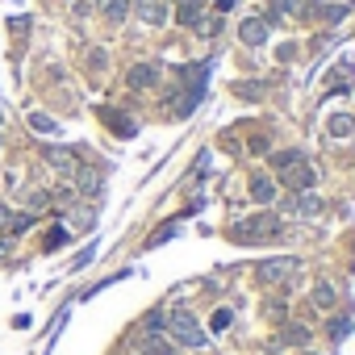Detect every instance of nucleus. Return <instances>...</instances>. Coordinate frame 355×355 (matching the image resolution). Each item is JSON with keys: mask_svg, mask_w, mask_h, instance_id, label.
Instances as JSON below:
<instances>
[{"mask_svg": "<svg viewBox=\"0 0 355 355\" xmlns=\"http://www.w3.org/2000/svg\"><path fill=\"white\" fill-rule=\"evenodd\" d=\"M163 326H167L171 343H180V347H205V330H201V322L193 318V309H171Z\"/></svg>", "mask_w": 355, "mask_h": 355, "instance_id": "obj_1", "label": "nucleus"}, {"mask_svg": "<svg viewBox=\"0 0 355 355\" xmlns=\"http://www.w3.org/2000/svg\"><path fill=\"white\" fill-rule=\"evenodd\" d=\"M272 234H280V218L276 214H255V218H247V222H234L230 226V239L234 243H263V239H272Z\"/></svg>", "mask_w": 355, "mask_h": 355, "instance_id": "obj_2", "label": "nucleus"}, {"mask_svg": "<svg viewBox=\"0 0 355 355\" xmlns=\"http://www.w3.org/2000/svg\"><path fill=\"white\" fill-rule=\"evenodd\" d=\"M280 180H284L293 193H309L313 180H318V171L309 167V159H293L288 167H280Z\"/></svg>", "mask_w": 355, "mask_h": 355, "instance_id": "obj_3", "label": "nucleus"}, {"mask_svg": "<svg viewBox=\"0 0 355 355\" xmlns=\"http://www.w3.org/2000/svg\"><path fill=\"white\" fill-rule=\"evenodd\" d=\"M297 268H301V259H293V255L263 259V263H259V280H263V284H284L288 276H297Z\"/></svg>", "mask_w": 355, "mask_h": 355, "instance_id": "obj_4", "label": "nucleus"}, {"mask_svg": "<svg viewBox=\"0 0 355 355\" xmlns=\"http://www.w3.org/2000/svg\"><path fill=\"white\" fill-rule=\"evenodd\" d=\"M134 347H138V355H175V347L163 330H142Z\"/></svg>", "mask_w": 355, "mask_h": 355, "instance_id": "obj_5", "label": "nucleus"}, {"mask_svg": "<svg viewBox=\"0 0 355 355\" xmlns=\"http://www.w3.org/2000/svg\"><path fill=\"white\" fill-rule=\"evenodd\" d=\"M34 226V214H13L9 205H0V230H5L9 239H17V234H26Z\"/></svg>", "mask_w": 355, "mask_h": 355, "instance_id": "obj_6", "label": "nucleus"}, {"mask_svg": "<svg viewBox=\"0 0 355 355\" xmlns=\"http://www.w3.org/2000/svg\"><path fill=\"white\" fill-rule=\"evenodd\" d=\"M46 163H51L55 171H63V175H76V171H80V159H76V150H67V146H46Z\"/></svg>", "mask_w": 355, "mask_h": 355, "instance_id": "obj_7", "label": "nucleus"}, {"mask_svg": "<svg viewBox=\"0 0 355 355\" xmlns=\"http://www.w3.org/2000/svg\"><path fill=\"white\" fill-rule=\"evenodd\" d=\"M134 9L146 26H163L167 21V0H134Z\"/></svg>", "mask_w": 355, "mask_h": 355, "instance_id": "obj_8", "label": "nucleus"}, {"mask_svg": "<svg viewBox=\"0 0 355 355\" xmlns=\"http://www.w3.org/2000/svg\"><path fill=\"white\" fill-rule=\"evenodd\" d=\"M239 38H243L247 46H263V42H268V21H263V17H247V21L239 26Z\"/></svg>", "mask_w": 355, "mask_h": 355, "instance_id": "obj_9", "label": "nucleus"}, {"mask_svg": "<svg viewBox=\"0 0 355 355\" xmlns=\"http://www.w3.org/2000/svg\"><path fill=\"white\" fill-rule=\"evenodd\" d=\"M175 21H180V26H189V30H197V26L205 21L201 0H180V5H175Z\"/></svg>", "mask_w": 355, "mask_h": 355, "instance_id": "obj_10", "label": "nucleus"}, {"mask_svg": "<svg viewBox=\"0 0 355 355\" xmlns=\"http://www.w3.org/2000/svg\"><path fill=\"white\" fill-rule=\"evenodd\" d=\"M251 201H259V205L276 201V180L272 175H251Z\"/></svg>", "mask_w": 355, "mask_h": 355, "instance_id": "obj_11", "label": "nucleus"}, {"mask_svg": "<svg viewBox=\"0 0 355 355\" xmlns=\"http://www.w3.org/2000/svg\"><path fill=\"white\" fill-rule=\"evenodd\" d=\"M155 84H159V67H150V63L130 67V88H155Z\"/></svg>", "mask_w": 355, "mask_h": 355, "instance_id": "obj_12", "label": "nucleus"}, {"mask_svg": "<svg viewBox=\"0 0 355 355\" xmlns=\"http://www.w3.org/2000/svg\"><path fill=\"white\" fill-rule=\"evenodd\" d=\"M284 209H288V214H297V218H301V214H305V218H313L322 205H318V197H309V193H293Z\"/></svg>", "mask_w": 355, "mask_h": 355, "instance_id": "obj_13", "label": "nucleus"}, {"mask_svg": "<svg viewBox=\"0 0 355 355\" xmlns=\"http://www.w3.org/2000/svg\"><path fill=\"white\" fill-rule=\"evenodd\" d=\"M326 130H330V138H351V134H355V117H351V113H334V117L326 121Z\"/></svg>", "mask_w": 355, "mask_h": 355, "instance_id": "obj_14", "label": "nucleus"}, {"mask_svg": "<svg viewBox=\"0 0 355 355\" xmlns=\"http://www.w3.org/2000/svg\"><path fill=\"white\" fill-rule=\"evenodd\" d=\"M288 343H301V347H305V343H309V330H305V326H288V330H284L280 338H272L268 347H272V351H280V347H288Z\"/></svg>", "mask_w": 355, "mask_h": 355, "instance_id": "obj_15", "label": "nucleus"}, {"mask_svg": "<svg viewBox=\"0 0 355 355\" xmlns=\"http://www.w3.org/2000/svg\"><path fill=\"white\" fill-rule=\"evenodd\" d=\"M76 180H80V193H88V197H96V193L105 189L101 171H76Z\"/></svg>", "mask_w": 355, "mask_h": 355, "instance_id": "obj_16", "label": "nucleus"}, {"mask_svg": "<svg viewBox=\"0 0 355 355\" xmlns=\"http://www.w3.org/2000/svg\"><path fill=\"white\" fill-rule=\"evenodd\" d=\"M101 9H105L109 21H121V17L130 13V0H101Z\"/></svg>", "mask_w": 355, "mask_h": 355, "instance_id": "obj_17", "label": "nucleus"}, {"mask_svg": "<svg viewBox=\"0 0 355 355\" xmlns=\"http://www.w3.org/2000/svg\"><path fill=\"white\" fill-rule=\"evenodd\" d=\"M334 301H338V293H334V284H326V280H322V284L313 288V305H322V309H330Z\"/></svg>", "mask_w": 355, "mask_h": 355, "instance_id": "obj_18", "label": "nucleus"}, {"mask_svg": "<svg viewBox=\"0 0 355 355\" xmlns=\"http://www.w3.org/2000/svg\"><path fill=\"white\" fill-rule=\"evenodd\" d=\"M105 121H109V125H113V130H117V134H121V138H130V134H134V130H138V125H134V121H130V117H117V113H109V109H105Z\"/></svg>", "mask_w": 355, "mask_h": 355, "instance_id": "obj_19", "label": "nucleus"}, {"mask_svg": "<svg viewBox=\"0 0 355 355\" xmlns=\"http://www.w3.org/2000/svg\"><path fill=\"white\" fill-rule=\"evenodd\" d=\"M30 125H34L38 134H59V121L46 117V113H30Z\"/></svg>", "mask_w": 355, "mask_h": 355, "instance_id": "obj_20", "label": "nucleus"}, {"mask_svg": "<svg viewBox=\"0 0 355 355\" xmlns=\"http://www.w3.org/2000/svg\"><path fill=\"white\" fill-rule=\"evenodd\" d=\"M67 239H71V230H67V226H55V230H46V251H59V247H67Z\"/></svg>", "mask_w": 355, "mask_h": 355, "instance_id": "obj_21", "label": "nucleus"}, {"mask_svg": "<svg viewBox=\"0 0 355 355\" xmlns=\"http://www.w3.org/2000/svg\"><path fill=\"white\" fill-rule=\"evenodd\" d=\"M326 330H330V338H334V343H343V338L351 334V318H330V326H326Z\"/></svg>", "mask_w": 355, "mask_h": 355, "instance_id": "obj_22", "label": "nucleus"}, {"mask_svg": "<svg viewBox=\"0 0 355 355\" xmlns=\"http://www.w3.org/2000/svg\"><path fill=\"white\" fill-rule=\"evenodd\" d=\"M171 234H175V222H167V226H159V230H155V234L146 239V247H163V243H167Z\"/></svg>", "mask_w": 355, "mask_h": 355, "instance_id": "obj_23", "label": "nucleus"}, {"mask_svg": "<svg viewBox=\"0 0 355 355\" xmlns=\"http://www.w3.org/2000/svg\"><path fill=\"white\" fill-rule=\"evenodd\" d=\"M293 159H301V150H280V155H272V167L280 171V167H288Z\"/></svg>", "mask_w": 355, "mask_h": 355, "instance_id": "obj_24", "label": "nucleus"}, {"mask_svg": "<svg viewBox=\"0 0 355 355\" xmlns=\"http://www.w3.org/2000/svg\"><path fill=\"white\" fill-rule=\"evenodd\" d=\"M230 326V309H218L214 318H209V330H226Z\"/></svg>", "mask_w": 355, "mask_h": 355, "instance_id": "obj_25", "label": "nucleus"}, {"mask_svg": "<svg viewBox=\"0 0 355 355\" xmlns=\"http://www.w3.org/2000/svg\"><path fill=\"white\" fill-rule=\"evenodd\" d=\"M9 30H13V34H30V21H26V17H13V26H9Z\"/></svg>", "mask_w": 355, "mask_h": 355, "instance_id": "obj_26", "label": "nucleus"}, {"mask_svg": "<svg viewBox=\"0 0 355 355\" xmlns=\"http://www.w3.org/2000/svg\"><path fill=\"white\" fill-rule=\"evenodd\" d=\"M343 17H347V9H338V5H334V9H326V21H343Z\"/></svg>", "mask_w": 355, "mask_h": 355, "instance_id": "obj_27", "label": "nucleus"}, {"mask_svg": "<svg viewBox=\"0 0 355 355\" xmlns=\"http://www.w3.org/2000/svg\"><path fill=\"white\" fill-rule=\"evenodd\" d=\"M234 92H239V96H259V88H255V84H239Z\"/></svg>", "mask_w": 355, "mask_h": 355, "instance_id": "obj_28", "label": "nucleus"}, {"mask_svg": "<svg viewBox=\"0 0 355 355\" xmlns=\"http://www.w3.org/2000/svg\"><path fill=\"white\" fill-rule=\"evenodd\" d=\"M251 150L255 155H268V138H251Z\"/></svg>", "mask_w": 355, "mask_h": 355, "instance_id": "obj_29", "label": "nucleus"}, {"mask_svg": "<svg viewBox=\"0 0 355 355\" xmlns=\"http://www.w3.org/2000/svg\"><path fill=\"white\" fill-rule=\"evenodd\" d=\"M230 9H239V0H218V13H230Z\"/></svg>", "mask_w": 355, "mask_h": 355, "instance_id": "obj_30", "label": "nucleus"}, {"mask_svg": "<svg viewBox=\"0 0 355 355\" xmlns=\"http://www.w3.org/2000/svg\"><path fill=\"white\" fill-rule=\"evenodd\" d=\"M280 5H288V0H280Z\"/></svg>", "mask_w": 355, "mask_h": 355, "instance_id": "obj_31", "label": "nucleus"}]
</instances>
